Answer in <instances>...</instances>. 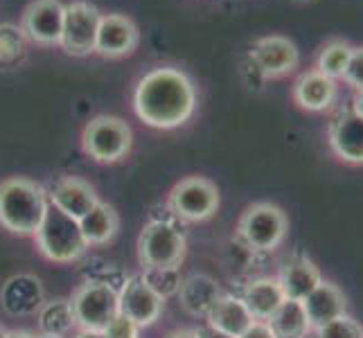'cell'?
Instances as JSON below:
<instances>
[{
    "label": "cell",
    "mask_w": 363,
    "mask_h": 338,
    "mask_svg": "<svg viewBox=\"0 0 363 338\" xmlns=\"http://www.w3.org/2000/svg\"><path fill=\"white\" fill-rule=\"evenodd\" d=\"M133 108L147 127L179 129L194 116L196 89L187 72L160 66L143 74L133 91Z\"/></svg>",
    "instance_id": "cell-1"
},
{
    "label": "cell",
    "mask_w": 363,
    "mask_h": 338,
    "mask_svg": "<svg viewBox=\"0 0 363 338\" xmlns=\"http://www.w3.org/2000/svg\"><path fill=\"white\" fill-rule=\"evenodd\" d=\"M48 208V192L39 183L21 176L0 183V225L11 235L34 237Z\"/></svg>",
    "instance_id": "cell-2"
},
{
    "label": "cell",
    "mask_w": 363,
    "mask_h": 338,
    "mask_svg": "<svg viewBox=\"0 0 363 338\" xmlns=\"http://www.w3.org/2000/svg\"><path fill=\"white\" fill-rule=\"evenodd\" d=\"M34 242L39 253L50 261H57V264H72L89 250L79 221L64 215L55 205L48 208L39 230L34 232Z\"/></svg>",
    "instance_id": "cell-3"
},
{
    "label": "cell",
    "mask_w": 363,
    "mask_h": 338,
    "mask_svg": "<svg viewBox=\"0 0 363 338\" xmlns=\"http://www.w3.org/2000/svg\"><path fill=\"white\" fill-rule=\"evenodd\" d=\"M70 307L77 329L104 332L108 322L120 314L118 289L102 280H89L72 293Z\"/></svg>",
    "instance_id": "cell-4"
},
{
    "label": "cell",
    "mask_w": 363,
    "mask_h": 338,
    "mask_svg": "<svg viewBox=\"0 0 363 338\" xmlns=\"http://www.w3.org/2000/svg\"><path fill=\"white\" fill-rule=\"evenodd\" d=\"M185 235L169 221H149L138 240L143 269H179L185 259Z\"/></svg>",
    "instance_id": "cell-5"
},
{
    "label": "cell",
    "mask_w": 363,
    "mask_h": 338,
    "mask_svg": "<svg viewBox=\"0 0 363 338\" xmlns=\"http://www.w3.org/2000/svg\"><path fill=\"white\" fill-rule=\"evenodd\" d=\"M286 230H289L286 215L273 203L248 205L240 223H237V235L253 253L275 250L284 242Z\"/></svg>",
    "instance_id": "cell-6"
},
{
    "label": "cell",
    "mask_w": 363,
    "mask_h": 338,
    "mask_svg": "<svg viewBox=\"0 0 363 338\" xmlns=\"http://www.w3.org/2000/svg\"><path fill=\"white\" fill-rule=\"evenodd\" d=\"M131 129L127 122L113 116H97L93 118L82 133V147L86 156L95 162H118L127 158L131 152Z\"/></svg>",
    "instance_id": "cell-7"
},
{
    "label": "cell",
    "mask_w": 363,
    "mask_h": 338,
    "mask_svg": "<svg viewBox=\"0 0 363 338\" xmlns=\"http://www.w3.org/2000/svg\"><path fill=\"white\" fill-rule=\"evenodd\" d=\"M167 205L172 215L185 223L206 221L219 208V190L215 183L203 176H187L174 185Z\"/></svg>",
    "instance_id": "cell-8"
},
{
    "label": "cell",
    "mask_w": 363,
    "mask_h": 338,
    "mask_svg": "<svg viewBox=\"0 0 363 338\" xmlns=\"http://www.w3.org/2000/svg\"><path fill=\"white\" fill-rule=\"evenodd\" d=\"M99 9L86 0H74L64 9V32L59 45L72 57H86L95 52L97 30H99Z\"/></svg>",
    "instance_id": "cell-9"
},
{
    "label": "cell",
    "mask_w": 363,
    "mask_h": 338,
    "mask_svg": "<svg viewBox=\"0 0 363 338\" xmlns=\"http://www.w3.org/2000/svg\"><path fill=\"white\" fill-rule=\"evenodd\" d=\"M250 61L264 79H280L294 72L300 64L298 45L280 34L262 36L250 47Z\"/></svg>",
    "instance_id": "cell-10"
},
{
    "label": "cell",
    "mask_w": 363,
    "mask_h": 338,
    "mask_svg": "<svg viewBox=\"0 0 363 338\" xmlns=\"http://www.w3.org/2000/svg\"><path fill=\"white\" fill-rule=\"evenodd\" d=\"M118 303L120 314L131 318L140 329L152 327L165 309V300L147 284L143 275H133L124 282V286L118 291Z\"/></svg>",
    "instance_id": "cell-11"
},
{
    "label": "cell",
    "mask_w": 363,
    "mask_h": 338,
    "mask_svg": "<svg viewBox=\"0 0 363 338\" xmlns=\"http://www.w3.org/2000/svg\"><path fill=\"white\" fill-rule=\"evenodd\" d=\"M64 9L61 0H34L23 11L21 30L25 39L39 45H59L64 32Z\"/></svg>",
    "instance_id": "cell-12"
},
{
    "label": "cell",
    "mask_w": 363,
    "mask_h": 338,
    "mask_svg": "<svg viewBox=\"0 0 363 338\" xmlns=\"http://www.w3.org/2000/svg\"><path fill=\"white\" fill-rule=\"evenodd\" d=\"M140 43V32L129 16L102 14L95 41V52L104 59H120L131 55Z\"/></svg>",
    "instance_id": "cell-13"
},
{
    "label": "cell",
    "mask_w": 363,
    "mask_h": 338,
    "mask_svg": "<svg viewBox=\"0 0 363 338\" xmlns=\"http://www.w3.org/2000/svg\"><path fill=\"white\" fill-rule=\"evenodd\" d=\"M48 201L64 215L79 221L86 212H91L99 203V198L91 183H86L79 176H64L48 192Z\"/></svg>",
    "instance_id": "cell-14"
},
{
    "label": "cell",
    "mask_w": 363,
    "mask_h": 338,
    "mask_svg": "<svg viewBox=\"0 0 363 338\" xmlns=\"http://www.w3.org/2000/svg\"><path fill=\"white\" fill-rule=\"evenodd\" d=\"M328 142L339 160L347 165H363V120L357 113H341L330 124Z\"/></svg>",
    "instance_id": "cell-15"
},
{
    "label": "cell",
    "mask_w": 363,
    "mask_h": 338,
    "mask_svg": "<svg viewBox=\"0 0 363 338\" xmlns=\"http://www.w3.org/2000/svg\"><path fill=\"white\" fill-rule=\"evenodd\" d=\"M339 95V86L334 79L325 77L318 70L303 72L294 84V102L307 113L330 111Z\"/></svg>",
    "instance_id": "cell-16"
},
{
    "label": "cell",
    "mask_w": 363,
    "mask_h": 338,
    "mask_svg": "<svg viewBox=\"0 0 363 338\" xmlns=\"http://www.w3.org/2000/svg\"><path fill=\"white\" fill-rule=\"evenodd\" d=\"M278 282L284 291V298L303 303V300L323 282V275L309 257L294 255L282 264Z\"/></svg>",
    "instance_id": "cell-17"
},
{
    "label": "cell",
    "mask_w": 363,
    "mask_h": 338,
    "mask_svg": "<svg viewBox=\"0 0 363 338\" xmlns=\"http://www.w3.org/2000/svg\"><path fill=\"white\" fill-rule=\"evenodd\" d=\"M345 307H347V303H345L343 291L328 280H323L316 289L303 300V309L307 314L311 329H318L325 322L343 316Z\"/></svg>",
    "instance_id": "cell-18"
},
{
    "label": "cell",
    "mask_w": 363,
    "mask_h": 338,
    "mask_svg": "<svg viewBox=\"0 0 363 338\" xmlns=\"http://www.w3.org/2000/svg\"><path fill=\"white\" fill-rule=\"evenodd\" d=\"M177 295L181 300V307L187 314L194 318H206L223 293L219 289L217 280H212L210 275H203V273H194L181 282V289Z\"/></svg>",
    "instance_id": "cell-19"
},
{
    "label": "cell",
    "mask_w": 363,
    "mask_h": 338,
    "mask_svg": "<svg viewBox=\"0 0 363 338\" xmlns=\"http://www.w3.org/2000/svg\"><path fill=\"white\" fill-rule=\"evenodd\" d=\"M206 322L210 327H215L223 334H230L235 338H240L250 325L255 322V318L250 316V311L246 309L242 298L235 295H221L217 300V305L210 309V314L206 316Z\"/></svg>",
    "instance_id": "cell-20"
},
{
    "label": "cell",
    "mask_w": 363,
    "mask_h": 338,
    "mask_svg": "<svg viewBox=\"0 0 363 338\" xmlns=\"http://www.w3.org/2000/svg\"><path fill=\"white\" fill-rule=\"evenodd\" d=\"M242 300L246 309L250 311V316L255 320L267 322L286 298L278 278H257L244 289Z\"/></svg>",
    "instance_id": "cell-21"
},
{
    "label": "cell",
    "mask_w": 363,
    "mask_h": 338,
    "mask_svg": "<svg viewBox=\"0 0 363 338\" xmlns=\"http://www.w3.org/2000/svg\"><path fill=\"white\" fill-rule=\"evenodd\" d=\"M79 228L86 244L91 246H104L116 237L118 228H120V219H118V212L111 208L108 203L99 201L91 212L79 219Z\"/></svg>",
    "instance_id": "cell-22"
},
{
    "label": "cell",
    "mask_w": 363,
    "mask_h": 338,
    "mask_svg": "<svg viewBox=\"0 0 363 338\" xmlns=\"http://www.w3.org/2000/svg\"><path fill=\"white\" fill-rule=\"evenodd\" d=\"M267 322L273 329L275 338H307V334L311 332L303 303L289 300V298L284 300L278 307V311H275Z\"/></svg>",
    "instance_id": "cell-23"
},
{
    "label": "cell",
    "mask_w": 363,
    "mask_h": 338,
    "mask_svg": "<svg viewBox=\"0 0 363 338\" xmlns=\"http://www.w3.org/2000/svg\"><path fill=\"white\" fill-rule=\"evenodd\" d=\"M77 322L72 316L70 300H50L39 311V334L41 336H68Z\"/></svg>",
    "instance_id": "cell-24"
},
{
    "label": "cell",
    "mask_w": 363,
    "mask_h": 338,
    "mask_svg": "<svg viewBox=\"0 0 363 338\" xmlns=\"http://www.w3.org/2000/svg\"><path fill=\"white\" fill-rule=\"evenodd\" d=\"M352 47L354 45H350L343 39H334L330 43H325L323 50L318 52V57H316V68L314 70H318L320 74H325V77H330L334 81L343 79L350 55H352Z\"/></svg>",
    "instance_id": "cell-25"
},
{
    "label": "cell",
    "mask_w": 363,
    "mask_h": 338,
    "mask_svg": "<svg viewBox=\"0 0 363 338\" xmlns=\"http://www.w3.org/2000/svg\"><path fill=\"white\" fill-rule=\"evenodd\" d=\"M25 55V34L16 25H0V66H11Z\"/></svg>",
    "instance_id": "cell-26"
},
{
    "label": "cell",
    "mask_w": 363,
    "mask_h": 338,
    "mask_svg": "<svg viewBox=\"0 0 363 338\" xmlns=\"http://www.w3.org/2000/svg\"><path fill=\"white\" fill-rule=\"evenodd\" d=\"M143 278L162 300L179 293L181 282H183L179 269H145Z\"/></svg>",
    "instance_id": "cell-27"
},
{
    "label": "cell",
    "mask_w": 363,
    "mask_h": 338,
    "mask_svg": "<svg viewBox=\"0 0 363 338\" xmlns=\"http://www.w3.org/2000/svg\"><path fill=\"white\" fill-rule=\"evenodd\" d=\"M314 332H316V338H363V327L347 314L325 322L323 327Z\"/></svg>",
    "instance_id": "cell-28"
},
{
    "label": "cell",
    "mask_w": 363,
    "mask_h": 338,
    "mask_svg": "<svg viewBox=\"0 0 363 338\" xmlns=\"http://www.w3.org/2000/svg\"><path fill=\"white\" fill-rule=\"evenodd\" d=\"M343 81L347 86H352L354 91H363V45L352 47V55H350Z\"/></svg>",
    "instance_id": "cell-29"
},
{
    "label": "cell",
    "mask_w": 363,
    "mask_h": 338,
    "mask_svg": "<svg viewBox=\"0 0 363 338\" xmlns=\"http://www.w3.org/2000/svg\"><path fill=\"white\" fill-rule=\"evenodd\" d=\"M106 338H138V334H140V327L127 316L118 314L113 320L108 322V327L104 329Z\"/></svg>",
    "instance_id": "cell-30"
},
{
    "label": "cell",
    "mask_w": 363,
    "mask_h": 338,
    "mask_svg": "<svg viewBox=\"0 0 363 338\" xmlns=\"http://www.w3.org/2000/svg\"><path fill=\"white\" fill-rule=\"evenodd\" d=\"M240 338H275V334H273V329L269 327V322L255 320Z\"/></svg>",
    "instance_id": "cell-31"
},
{
    "label": "cell",
    "mask_w": 363,
    "mask_h": 338,
    "mask_svg": "<svg viewBox=\"0 0 363 338\" xmlns=\"http://www.w3.org/2000/svg\"><path fill=\"white\" fill-rule=\"evenodd\" d=\"M196 338H235V336L223 334V332H219V329H215V327H210V325L206 322L203 327H199V329H196Z\"/></svg>",
    "instance_id": "cell-32"
},
{
    "label": "cell",
    "mask_w": 363,
    "mask_h": 338,
    "mask_svg": "<svg viewBox=\"0 0 363 338\" xmlns=\"http://www.w3.org/2000/svg\"><path fill=\"white\" fill-rule=\"evenodd\" d=\"M352 113H357V116L363 120V91H357V93H354V99H352Z\"/></svg>",
    "instance_id": "cell-33"
},
{
    "label": "cell",
    "mask_w": 363,
    "mask_h": 338,
    "mask_svg": "<svg viewBox=\"0 0 363 338\" xmlns=\"http://www.w3.org/2000/svg\"><path fill=\"white\" fill-rule=\"evenodd\" d=\"M74 338H106L104 332H95V329H77Z\"/></svg>",
    "instance_id": "cell-34"
},
{
    "label": "cell",
    "mask_w": 363,
    "mask_h": 338,
    "mask_svg": "<svg viewBox=\"0 0 363 338\" xmlns=\"http://www.w3.org/2000/svg\"><path fill=\"white\" fill-rule=\"evenodd\" d=\"M165 338H196V329H177L167 334Z\"/></svg>",
    "instance_id": "cell-35"
},
{
    "label": "cell",
    "mask_w": 363,
    "mask_h": 338,
    "mask_svg": "<svg viewBox=\"0 0 363 338\" xmlns=\"http://www.w3.org/2000/svg\"><path fill=\"white\" fill-rule=\"evenodd\" d=\"M7 338H39V334H32V332H9Z\"/></svg>",
    "instance_id": "cell-36"
},
{
    "label": "cell",
    "mask_w": 363,
    "mask_h": 338,
    "mask_svg": "<svg viewBox=\"0 0 363 338\" xmlns=\"http://www.w3.org/2000/svg\"><path fill=\"white\" fill-rule=\"evenodd\" d=\"M7 336H9V332L5 327H0V338H7Z\"/></svg>",
    "instance_id": "cell-37"
},
{
    "label": "cell",
    "mask_w": 363,
    "mask_h": 338,
    "mask_svg": "<svg viewBox=\"0 0 363 338\" xmlns=\"http://www.w3.org/2000/svg\"><path fill=\"white\" fill-rule=\"evenodd\" d=\"M39 338H68V336H41L39 334Z\"/></svg>",
    "instance_id": "cell-38"
}]
</instances>
